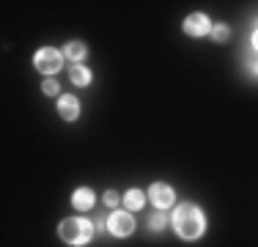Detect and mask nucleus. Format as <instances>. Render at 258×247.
Returning <instances> with one entry per match:
<instances>
[{
    "mask_svg": "<svg viewBox=\"0 0 258 247\" xmlns=\"http://www.w3.org/2000/svg\"><path fill=\"white\" fill-rule=\"evenodd\" d=\"M173 231L179 233V239L184 242H195L206 233V214L198 203L187 201V203H179L173 209Z\"/></svg>",
    "mask_w": 258,
    "mask_h": 247,
    "instance_id": "f257e3e1",
    "label": "nucleus"
},
{
    "mask_svg": "<svg viewBox=\"0 0 258 247\" xmlns=\"http://www.w3.org/2000/svg\"><path fill=\"white\" fill-rule=\"evenodd\" d=\"M94 233H96V225L83 214H75V217H66L58 222V236L69 247H85L94 239Z\"/></svg>",
    "mask_w": 258,
    "mask_h": 247,
    "instance_id": "f03ea898",
    "label": "nucleus"
},
{
    "mask_svg": "<svg viewBox=\"0 0 258 247\" xmlns=\"http://www.w3.org/2000/svg\"><path fill=\"white\" fill-rule=\"evenodd\" d=\"M63 60H66V55L60 52V49L41 47V49H36V55H33V69L39 74H44V77H52L55 72H60Z\"/></svg>",
    "mask_w": 258,
    "mask_h": 247,
    "instance_id": "7ed1b4c3",
    "label": "nucleus"
},
{
    "mask_svg": "<svg viewBox=\"0 0 258 247\" xmlns=\"http://www.w3.org/2000/svg\"><path fill=\"white\" fill-rule=\"evenodd\" d=\"M135 228H138V222H135V214H132V212H126V209H115V212L107 217V231L113 233L115 239H126V236H132Z\"/></svg>",
    "mask_w": 258,
    "mask_h": 247,
    "instance_id": "20e7f679",
    "label": "nucleus"
},
{
    "mask_svg": "<svg viewBox=\"0 0 258 247\" xmlns=\"http://www.w3.org/2000/svg\"><path fill=\"white\" fill-rule=\"evenodd\" d=\"M212 20L204 14V11H192V14L184 17L181 22V30L184 36H189V39H204V36H212Z\"/></svg>",
    "mask_w": 258,
    "mask_h": 247,
    "instance_id": "39448f33",
    "label": "nucleus"
},
{
    "mask_svg": "<svg viewBox=\"0 0 258 247\" xmlns=\"http://www.w3.org/2000/svg\"><path fill=\"white\" fill-rule=\"evenodd\" d=\"M149 201L154 203V209H159V212H168L170 206L176 209V190L170 187V184L154 181L149 187Z\"/></svg>",
    "mask_w": 258,
    "mask_h": 247,
    "instance_id": "423d86ee",
    "label": "nucleus"
},
{
    "mask_svg": "<svg viewBox=\"0 0 258 247\" xmlns=\"http://www.w3.org/2000/svg\"><path fill=\"white\" fill-rule=\"evenodd\" d=\"M55 110H58V115H60V118H63V121H77L80 118V110H83V107H80V99L75 96V94H60L58 96V104H55Z\"/></svg>",
    "mask_w": 258,
    "mask_h": 247,
    "instance_id": "0eeeda50",
    "label": "nucleus"
},
{
    "mask_svg": "<svg viewBox=\"0 0 258 247\" xmlns=\"http://www.w3.org/2000/svg\"><path fill=\"white\" fill-rule=\"evenodd\" d=\"M94 206H96V193L91 187H77L75 193H72V209H75L77 214L91 212Z\"/></svg>",
    "mask_w": 258,
    "mask_h": 247,
    "instance_id": "6e6552de",
    "label": "nucleus"
},
{
    "mask_svg": "<svg viewBox=\"0 0 258 247\" xmlns=\"http://www.w3.org/2000/svg\"><path fill=\"white\" fill-rule=\"evenodd\" d=\"M121 203H124V209L126 212H140V209L146 206V193L143 190H138V187H132V190H126L124 198H121Z\"/></svg>",
    "mask_w": 258,
    "mask_h": 247,
    "instance_id": "1a4fd4ad",
    "label": "nucleus"
},
{
    "mask_svg": "<svg viewBox=\"0 0 258 247\" xmlns=\"http://www.w3.org/2000/svg\"><path fill=\"white\" fill-rule=\"evenodd\" d=\"M63 55L77 66V64H83L85 55H88V44H85V41H80V39H75V41H69V44L63 47Z\"/></svg>",
    "mask_w": 258,
    "mask_h": 247,
    "instance_id": "9d476101",
    "label": "nucleus"
},
{
    "mask_svg": "<svg viewBox=\"0 0 258 247\" xmlns=\"http://www.w3.org/2000/svg\"><path fill=\"white\" fill-rule=\"evenodd\" d=\"M69 80L77 85V88H88V85H91V80H94V74H91V69H88L85 64H77V66H72Z\"/></svg>",
    "mask_w": 258,
    "mask_h": 247,
    "instance_id": "9b49d317",
    "label": "nucleus"
},
{
    "mask_svg": "<svg viewBox=\"0 0 258 247\" xmlns=\"http://www.w3.org/2000/svg\"><path fill=\"white\" fill-rule=\"evenodd\" d=\"M170 222H173V220H170L165 212H159V209H157V212L151 214V220H149V228H151V233H162Z\"/></svg>",
    "mask_w": 258,
    "mask_h": 247,
    "instance_id": "f8f14e48",
    "label": "nucleus"
},
{
    "mask_svg": "<svg viewBox=\"0 0 258 247\" xmlns=\"http://www.w3.org/2000/svg\"><path fill=\"white\" fill-rule=\"evenodd\" d=\"M212 39L217 41V44H225V41L231 39V28H228L225 22H217V25L212 28Z\"/></svg>",
    "mask_w": 258,
    "mask_h": 247,
    "instance_id": "ddd939ff",
    "label": "nucleus"
},
{
    "mask_svg": "<svg viewBox=\"0 0 258 247\" xmlns=\"http://www.w3.org/2000/svg\"><path fill=\"white\" fill-rule=\"evenodd\" d=\"M102 201H104V206H107V209H115L121 203V195L115 193V190H107V193L102 195Z\"/></svg>",
    "mask_w": 258,
    "mask_h": 247,
    "instance_id": "4468645a",
    "label": "nucleus"
},
{
    "mask_svg": "<svg viewBox=\"0 0 258 247\" xmlns=\"http://www.w3.org/2000/svg\"><path fill=\"white\" fill-rule=\"evenodd\" d=\"M41 91H44V94H47V96H58V94H60V85H58V83H55V80H52V77H47V80H44V83H41Z\"/></svg>",
    "mask_w": 258,
    "mask_h": 247,
    "instance_id": "2eb2a0df",
    "label": "nucleus"
},
{
    "mask_svg": "<svg viewBox=\"0 0 258 247\" xmlns=\"http://www.w3.org/2000/svg\"><path fill=\"white\" fill-rule=\"evenodd\" d=\"M247 72H250V77H253V80H258V55L247 58Z\"/></svg>",
    "mask_w": 258,
    "mask_h": 247,
    "instance_id": "dca6fc26",
    "label": "nucleus"
},
{
    "mask_svg": "<svg viewBox=\"0 0 258 247\" xmlns=\"http://www.w3.org/2000/svg\"><path fill=\"white\" fill-rule=\"evenodd\" d=\"M250 47H253V52L258 55V25L253 28V33H250Z\"/></svg>",
    "mask_w": 258,
    "mask_h": 247,
    "instance_id": "f3484780",
    "label": "nucleus"
}]
</instances>
